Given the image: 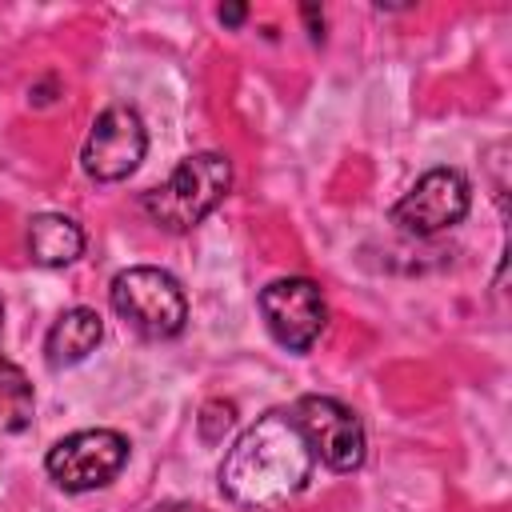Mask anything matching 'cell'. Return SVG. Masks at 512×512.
<instances>
[{"label":"cell","instance_id":"8992f818","mask_svg":"<svg viewBox=\"0 0 512 512\" xmlns=\"http://www.w3.org/2000/svg\"><path fill=\"white\" fill-rule=\"evenodd\" d=\"M144 148H148V132H144L140 112L128 104H112L96 116L80 160L92 180L112 184V180H124L128 172H136V164L144 160Z\"/></svg>","mask_w":512,"mask_h":512},{"label":"cell","instance_id":"7a4b0ae2","mask_svg":"<svg viewBox=\"0 0 512 512\" xmlns=\"http://www.w3.org/2000/svg\"><path fill=\"white\" fill-rule=\"evenodd\" d=\"M228 184H232V164L220 152H200L180 160L164 184L144 192V212L164 232H188L224 200Z\"/></svg>","mask_w":512,"mask_h":512},{"label":"cell","instance_id":"52a82bcc","mask_svg":"<svg viewBox=\"0 0 512 512\" xmlns=\"http://www.w3.org/2000/svg\"><path fill=\"white\" fill-rule=\"evenodd\" d=\"M468 200V180L456 168H432L392 204V224L412 236H432L460 224Z\"/></svg>","mask_w":512,"mask_h":512},{"label":"cell","instance_id":"4fadbf2b","mask_svg":"<svg viewBox=\"0 0 512 512\" xmlns=\"http://www.w3.org/2000/svg\"><path fill=\"white\" fill-rule=\"evenodd\" d=\"M220 20H224V24H240V20H244V8H240V4H228V8H220Z\"/></svg>","mask_w":512,"mask_h":512},{"label":"cell","instance_id":"3957f363","mask_svg":"<svg viewBox=\"0 0 512 512\" xmlns=\"http://www.w3.org/2000/svg\"><path fill=\"white\" fill-rule=\"evenodd\" d=\"M112 308L116 316L140 332L144 340H168L188 320V300L180 284L160 268H124L112 280Z\"/></svg>","mask_w":512,"mask_h":512},{"label":"cell","instance_id":"8fae6325","mask_svg":"<svg viewBox=\"0 0 512 512\" xmlns=\"http://www.w3.org/2000/svg\"><path fill=\"white\" fill-rule=\"evenodd\" d=\"M28 424H32V384L12 360L0 356V428L20 432Z\"/></svg>","mask_w":512,"mask_h":512},{"label":"cell","instance_id":"9a60e30c","mask_svg":"<svg viewBox=\"0 0 512 512\" xmlns=\"http://www.w3.org/2000/svg\"><path fill=\"white\" fill-rule=\"evenodd\" d=\"M0 320H4V304H0Z\"/></svg>","mask_w":512,"mask_h":512},{"label":"cell","instance_id":"5b68a950","mask_svg":"<svg viewBox=\"0 0 512 512\" xmlns=\"http://www.w3.org/2000/svg\"><path fill=\"white\" fill-rule=\"evenodd\" d=\"M296 428L304 432L312 456H320L332 472H352L364 464V428L352 408L332 396H300L292 408Z\"/></svg>","mask_w":512,"mask_h":512},{"label":"cell","instance_id":"ba28073f","mask_svg":"<svg viewBox=\"0 0 512 512\" xmlns=\"http://www.w3.org/2000/svg\"><path fill=\"white\" fill-rule=\"evenodd\" d=\"M260 312H264V324L268 332L292 348V352H308L324 324H328V308H324V296L312 280L304 276H284V280H272L264 292H260Z\"/></svg>","mask_w":512,"mask_h":512},{"label":"cell","instance_id":"5bb4252c","mask_svg":"<svg viewBox=\"0 0 512 512\" xmlns=\"http://www.w3.org/2000/svg\"><path fill=\"white\" fill-rule=\"evenodd\" d=\"M156 512H204V508H192V504H164V508H156Z\"/></svg>","mask_w":512,"mask_h":512},{"label":"cell","instance_id":"9c48e42d","mask_svg":"<svg viewBox=\"0 0 512 512\" xmlns=\"http://www.w3.org/2000/svg\"><path fill=\"white\" fill-rule=\"evenodd\" d=\"M104 336V324L92 308H68L44 336V356L52 368H72L80 364Z\"/></svg>","mask_w":512,"mask_h":512},{"label":"cell","instance_id":"6da1fadb","mask_svg":"<svg viewBox=\"0 0 512 512\" xmlns=\"http://www.w3.org/2000/svg\"><path fill=\"white\" fill-rule=\"evenodd\" d=\"M312 472V448L288 412H268L228 448L220 464V488L232 504L272 508L304 488Z\"/></svg>","mask_w":512,"mask_h":512},{"label":"cell","instance_id":"7c38bea8","mask_svg":"<svg viewBox=\"0 0 512 512\" xmlns=\"http://www.w3.org/2000/svg\"><path fill=\"white\" fill-rule=\"evenodd\" d=\"M236 424V404H228V400H208L204 404V412H200V436L208 440V444H216V440H224V432Z\"/></svg>","mask_w":512,"mask_h":512},{"label":"cell","instance_id":"277c9868","mask_svg":"<svg viewBox=\"0 0 512 512\" xmlns=\"http://www.w3.org/2000/svg\"><path fill=\"white\" fill-rule=\"evenodd\" d=\"M128 460V440L112 428H88V432H72L60 444L48 448L44 468L48 476L64 488V492H88L108 484Z\"/></svg>","mask_w":512,"mask_h":512},{"label":"cell","instance_id":"30bf717a","mask_svg":"<svg viewBox=\"0 0 512 512\" xmlns=\"http://www.w3.org/2000/svg\"><path fill=\"white\" fill-rule=\"evenodd\" d=\"M28 252L36 264L44 268H60V264H72L80 252H84V232L72 216H60V212H40L32 216L28 224Z\"/></svg>","mask_w":512,"mask_h":512}]
</instances>
